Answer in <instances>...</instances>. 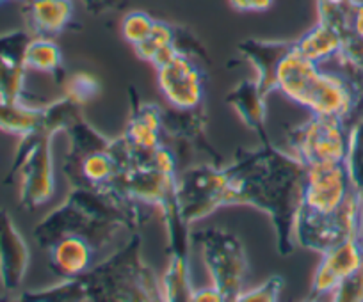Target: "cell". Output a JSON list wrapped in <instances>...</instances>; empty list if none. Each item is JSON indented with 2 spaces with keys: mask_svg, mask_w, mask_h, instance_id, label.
<instances>
[{
  "mask_svg": "<svg viewBox=\"0 0 363 302\" xmlns=\"http://www.w3.org/2000/svg\"><path fill=\"white\" fill-rule=\"evenodd\" d=\"M225 171V207L247 204L265 211L274 226L278 252L291 255L296 249L294 222L301 203L305 165L292 153L262 144L253 151H239Z\"/></svg>",
  "mask_w": 363,
  "mask_h": 302,
  "instance_id": "1",
  "label": "cell"
},
{
  "mask_svg": "<svg viewBox=\"0 0 363 302\" xmlns=\"http://www.w3.org/2000/svg\"><path fill=\"white\" fill-rule=\"evenodd\" d=\"M277 91L308 109L313 116L337 117L342 121L351 116L359 98L351 81L323 71L317 62L308 61L294 48L280 62Z\"/></svg>",
  "mask_w": 363,
  "mask_h": 302,
  "instance_id": "2",
  "label": "cell"
},
{
  "mask_svg": "<svg viewBox=\"0 0 363 302\" xmlns=\"http://www.w3.org/2000/svg\"><path fill=\"white\" fill-rule=\"evenodd\" d=\"M141 237L79 276L82 301H162L160 279L143 262Z\"/></svg>",
  "mask_w": 363,
  "mask_h": 302,
  "instance_id": "3",
  "label": "cell"
},
{
  "mask_svg": "<svg viewBox=\"0 0 363 302\" xmlns=\"http://www.w3.org/2000/svg\"><path fill=\"white\" fill-rule=\"evenodd\" d=\"M52 137L47 130L22 137L13 158L6 183L18 182L20 204L26 210H36L52 199L55 192Z\"/></svg>",
  "mask_w": 363,
  "mask_h": 302,
  "instance_id": "4",
  "label": "cell"
},
{
  "mask_svg": "<svg viewBox=\"0 0 363 302\" xmlns=\"http://www.w3.org/2000/svg\"><path fill=\"white\" fill-rule=\"evenodd\" d=\"M201 245L205 265L211 274L212 286L226 301H237L244 291L250 262L242 240L221 228H207L194 233Z\"/></svg>",
  "mask_w": 363,
  "mask_h": 302,
  "instance_id": "5",
  "label": "cell"
},
{
  "mask_svg": "<svg viewBox=\"0 0 363 302\" xmlns=\"http://www.w3.org/2000/svg\"><path fill=\"white\" fill-rule=\"evenodd\" d=\"M337 117L313 116L306 123L289 128L291 153L303 165L320 162H344L349 151V130Z\"/></svg>",
  "mask_w": 363,
  "mask_h": 302,
  "instance_id": "6",
  "label": "cell"
},
{
  "mask_svg": "<svg viewBox=\"0 0 363 302\" xmlns=\"http://www.w3.org/2000/svg\"><path fill=\"white\" fill-rule=\"evenodd\" d=\"M226 171L225 165L201 164L178 173L177 197L182 217L187 224L208 217L225 207Z\"/></svg>",
  "mask_w": 363,
  "mask_h": 302,
  "instance_id": "7",
  "label": "cell"
},
{
  "mask_svg": "<svg viewBox=\"0 0 363 302\" xmlns=\"http://www.w3.org/2000/svg\"><path fill=\"white\" fill-rule=\"evenodd\" d=\"M347 162H320L306 165L298 211L330 215L344 204L352 190Z\"/></svg>",
  "mask_w": 363,
  "mask_h": 302,
  "instance_id": "8",
  "label": "cell"
},
{
  "mask_svg": "<svg viewBox=\"0 0 363 302\" xmlns=\"http://www.w3.org/2000/svg\"><path fill=\"white\" fill-rule=\"evenodd\" d=\"M155 71L157 86L171 109L193 110L203 105L205 73L193 55L178 50Z\"/></svg>",
  "mask_w": 363,
  "mask_h": 302,
  "instance_id": "9",
  "label": "cell"
},
{
  "mask_svg": "<svg viewBox=\"0 0 363 302\" xmlns=\"http://www.w3.org/2000/svg\"><path fill=\"white\" fill-rule=\"evenodd\" d=\"M363 265V230L356 231L344 242L331 248L323 255V262L317 267L312 279L310 298L331 295L335 288Z\"/></svg>",
  "mask_w": 363,
  "mask_h": 302,
  "instance_id": "10",
  "label": "cell"
},
{
  "mask_svg": "<svg viewBox=\"0 0 363 302\" xmlns=\"http://www.w3.org/2000/svg\"><path fill=\"white\" fill-rule=\"evenodd\" d=\"M30 251L26 238L16 230L11 215L0 210V283L8 291L22 286L29 270Z\"/></svg>",
  "mask_w": 363,
  "mask_h": 302,
  "instance_id": "11",
  "label": "cell"
},
{
  "mask_svg": "<svg viewBox=\"0 0 363 302\" xmlns=\"http://www.w3.org/2000/svg\"><path fill=\"white\" fill-rule=\"evenodd\" d=\"M294 48V41L284 40H247L239 45V52L257 69V84L265 96L277 91V77L280 62Z\"/></svg>",
  "mask_w": 363,
  "mask_h": 302,
  "instance_id": "12",
  "label": "cell"
},
{
  "mask_svg": "<svg viewBox=\"0 0 363 302\" xmlns=\"http://www.w3.org/2000/svg\"><path fill=\"white\" fill-rule=\"evenodd\" d=\"M128 91L132 110L123 135L135 149L148 153L162 144V109L155 103L141 102L134 88Z\"/></svg>",
  "mask_w": 363,
  "mask_h": 302,
  "instance_id": "13",
  "label": "cell"
},
{
  "mask_svg": "<svg viewBox=\"0 0 363 302\" xmlns=\"http://www.w3.org/2000/svg\"><path fill=\"white\" fill-rule=\"evenodd\" d=\"M96 249L82 235H65L48 248V262L52 272L61 279H73L93 267Z\"/></svg>",
  "mask_w": 363,
  "mask_h": 302,
  "instance_id": "14",
  "label": "cell"
},
{
  "mask_svg": "<svg viewBox=\"0 0 363 302\" xmlns=\"http://www.w3.org/2000/svg\"><path fill=\"white\" fill-rule=\"evenodd\" d=\"M205 123L207 116L203 112V105L193 110H178L173 109L171 112L162 110V130L174 141L184 142V146L196 148L198 151H205L207 155L214 157L219 165H223L221 157L208 142L205 134Z\"/></svg>",
  "mask_w": 363,
  "mask_h": 302,
  "instance_id": "15",
  "label": "cell"
},
{
  "mask_svg": "<svg viewBox=\"0 0 363 302\" xmlns=\"http://www.w3.org/2000/svg\"><path fill=\"white\" fill-rule=\"evenodd\" d=\"M23 16L30 34L54 37L72 22L73 4L72 0H27Z\"/></svg>",
  "mask_w": 363,
  "mask_h": 302,
  "instance_id": "16",
  "label": "cell"
},
{
  "mask_svg": "<svg viewBox=\"0 0 363 302\" xmlns=\"http://www.w3.org/2000/svg\"><path fill=\"white\" fill-rule=\"evenodd\" d=\"M267 96L260 91L257 81H242L226 95L225 102L235 109L240 120L244 121L250 130L260 137L262 144H271L265 132V117H267V107H265Z\"/></svg>",
  "mask_w": 363,
  "mask_h": 302,
  "instance_id": "17",
  "label": "cell"
},
{
  "mask_svg": "<svg viewBox=\"0 0 363 302\" xmlns=\"http://www.w3.org/2000/svg\"><path fill=\"white\" fill-rule=\"evenodd\" d=\"M342 45H344V34L330 23L319 22L313 29L294 41V50L308 61L320 64L328 59L337 57L338 52L342 50Z\"/></svg>",
  "mask_w": 363,
  "mask_h": 302,
  "instance_id": "18",
  "label": "cell"
},
{
  "mask_svg": "<svg viewBox=\"0 0 363 302\" xmlns=\"http://www.w3.org/2000/svg\"><path fill=\"white\" fill-rule=\"evenodd\" d=\"M43 107H29L22 102L0 100V132L22 139L43 130Z\"/></svg>",
  "mask_w": 363,
  "mask_h": 302,
  "instance_id": "19",
  "label": "cell"
},
{
  "mask_svg": "<svg viewBox=\"0 0 363 302\" xmlns=\"http://www.w3.org/2000/svg\"><path fill=\"white\" fill-rule=\"evenodd\" d=\"M23 64L27 69L47 73L59 84L65 82V68H62V52L52 37L34 36L27 45Z\"/></svg>",
  "mask_w": 363,
  "mask_h": 302,
  "instance_id": "20",
  "label": "cell"
},
{
  "mask_svg": "<svg viewBox=\"0 0 363 302\" xmlns=\"http://www.w3.org/2000/svg\"><path fill=\"white\" fill-rule=\"evenodd\" d=\"M174 36H177L174 27H171L166 22H157L155 20L152 33L146 36L145 41H141V43L134 47L135 54H138L139 59L150 62L153 68H157V66L169 61L180 50L177 43H174Z\"/></svg>",
  "mask_w": 363,
  "mask_h": 302,
  "instance_id": "21",
  "label": "cell"
},
{
  "mask_svg": "<svg viewBox=\"0 0 363 302\" xmlns=\"http://www.w3.org/2000/svg\"><path fill=\"white\" fill-rule=\"evenodd\" d=\"M160 294L162 301L184 302L191 301L194 294L191 283V269L187 256H171V262L160 279Z\"/></svg>",
  "mask_w": 363,
  "mask_h": 302,
  "instance_id": "22",
  "label": "cell"
},
{
  "mask_svg": "<svg viewBox=\"0 0 363 302\" xmlns=\"http://www.w3.org/2000/svg\"><path fill=\"white\" fill-rule=\"evenodd\" d=\"M27 68L23 59L0 55V100L22 102L26 93Z\"/></svg>",
  "mask_w": 363,
  "mask_h": 302,
  "instance_id": "23",
  "label": "cell"
},
{
  "mask_svg": "<svg viewBox=\"0 0 363 302\" xmlns=\"http://www.w3.org/2000/svg\"><path fill=\"white\" fill-rule=\"evenodd\" d=\"M337 57L351 73V82L356 91L363 95V37L356 36L351 29L344 33V45Z\"/></svg>",
  "mask_w": 363,
  "mask_h": 302,
  "instance_id": "24",
  "label": "cell"
},
{
  "mask_svg": "<svg viewBox=\"0 0 363 302\" xmlns=\"http://www.w3.org/2000/svg\"><path fill=\"white\" fill-rule=\"evenodd\" d=\"M62 84H65V95L72 96L75 102L82 103V105H86L100 95L99 79L93 77L91 73H73Z\"/></svg>",
  "mask_w": 363,
  "mask_h": 302,
  "instance_id": "25",
  "label": "cell"
},
{
  "mask_svg": "<svg viewBox=\"0 0 363 302\" xmlns=\"http://www.w3.org/2000/svg\"><path fill=\"white\" fill-rule=\"evenodd\" d=\"M153 25H155V20L145 11H132L121 22V34H123V40L127 43H130L132 47L139 45L141 41L146 40L150 33H152Z\"/></svg>",
  "mask_w": 363,
  "mask_h": 302,
  "instance_id": "26",
  "label": "cell"
},
{
  "mask_svg": "<svg viewBox=\"0 0 363 302\" xmlns=\"http://www.w3.org/2000/svg\"><path fill=\"white\" fill-rule=\"evenodd\" d=\"M285 279L278 274L267 277L262 284H258L253 290H244L237 297L235 302H277L280 301V294L284 290Z\"/></svg>",
  "mask_w": 363,
  "mask_h": 302,
  "instance_id": "27",
  "label": "cell"
},
{
  "mask_svg": "<svg viewBox=\"0 0 363 302\" xmlns=\"http://www.w3.org/2000/svg\"><path fill=\"white\" fill-rule=\"evenodd\" d=\"M331 301L337 302H363V265L356 272L345 277L333 294L330 295Z\"/></svg>",
  "mask_w": 363,
  "mask_h": 302,
  "instance_id": "28",
  "label": "cell"
},
{
  "mask_svg": "<svg viewBox=\"0 0 363 302\" xmlns=\"http://www.w3.org/2000/svg\"><path fill=\"white\" fill-rule=\"evenodd\" d=\"M33 37V34L26 33V30H13V33L2 34L0 36V55L23 59L27 45L30 43Z\"/></svg>",
  "mask_w": 363,
  "mask_h": 302,
  "instance_id": "29",
  "label": "cell"
},
{
  "mask_svg": "<svg viewBox=\"0 0 363 302\" xmlns=\"http://www.w3.org/2000/svg\"><path fill=\"white\" fill-rule=\"evenodd\" d=\"M351 30L356 36L363 37V2L354 0V8H352L351 16Z\"/></svg>",
  "mask_w": 363,
  "mask_h": 302,
  "instance_id": "30",
  "label": "cell"
},
{
  "mask_svg": "<svg viewBox=\"0 0 363 302\" xmlns=\"http://www.w3.org/2000/svg\"><path fill=\"white\" fill-rule=\"evenodd\" d=\"M191 301L194 302H225L223 295L216 290L214 286L203 288V290H194L193 298Z\"/></svg>",
  "mask_w": 363,
  "mask_h": 302,
  "instance_id": "31",
  "label": "cell"
},
{
  "mask_svg": "<svg viewBox=\"0 0 363 302\" xmlns=\"http://www.w3.org/2000/svg\"><path fill=\"white\" fill-rule=\"evenodd\" d=\"M86 4H87V8L91 9V11L100 13L102 9H106L107 6H113L114 0H86Z\"/></svg>",
  "mask_w": 363,
  "mask_h": 302,
  "instance_id": "32",
  "label": "cell"
},
{
  "mask_svg": "<svg viewBox=\"0 0 363 302\" xmlns=\"http://www.w3.org/2000/svg\"><path fill=\"white\" fill-rule=\"evenodd\" d=\"M272 4H274V0H253V2H251V11L264 13L267 11Z\"/></svg>",
  "mask_w": 363,
  "mask_h": 302,
  "instance_id": "33",
  "label": "cell"
},
{
  "mask_svg": "<svg viewBox=\"0 0 363 302\" xmlns=\"http://www.w3.org/2000/svg\"><path fill=\"white\" fill-rule=\"evenodd\" d=\"M228 2L235 11L247 13L251 11V2H253V0H228Z\"/></svg>",
  "mask_w": 363,
  "mask_h": 302,
  "instance_id": "34",
  "label": "cell"
},
{
  "mask_svg": "<svg viewBox=\"0 0 363 302\" xmlns=\"http://www.w3.org/2000/svg\"><path fill=\"white\" fill-rule=\"evenodd\" d=\"M330 2H340V0H330Z\"/></svg>",
  "mask_w": 363,
  "mask_h": 302,
  "instance_id": "35",
  "label": "cell"
},
{
  "mask_svg": "<svg viewBox=\"0 0 363 302\" xmlns=\"http://www.w3.org/2000/svg\"><path fill=\"white\" fill-rule=\"evenodd\" d=\"M4 2H6V0H0V4H4Z\"/></svg>",
  "mask_w": 363,
  "mask_h": 302,
  "instance_id": "36",
  "label": "cell"
}]
</instances>
